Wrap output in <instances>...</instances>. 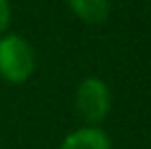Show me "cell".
<instances>
[{
  "instance_id": "5b68a950",
  "label": "cell",
  "mask_w": 151,
  "mask_h": 149,
  "mask_svg": "<svg viewBox=\"0 0 151 149\" xmlns=\"http://www.w3.org/2000/svg\"><path fill=\"white\" fill-rule=\"evenodd\" d=\"M11 22V4L9 0H0V35H4V31L9 29Z\"/></svg>"
},
{
  "instance_id": "3957f363",
  "label": "cell",
  "mask_w": 151,
  "mask_h": 149,
  "mask_svg": "<svg viewBox=\"0 0 151 149\" xmlns=\"http://www.w3.org/2000/svg\"><path fill=\"white\" fill-rule=\"evenodd\" d=\"M59 149H112V140L101 127L83 125L81 130L70 132L61 140Z\"/></svg>"
},
{
  "instance_id": "6da1fadb",
  "label": "cell",
  "mask_w": 151,
  "mask_h": 149,
  "mask_svg": "<svg viewBox=\"0 0 151 149\" xmlns=\"http://www.w3.org/2000/svg\"><path fill=\"white\" fill-rule=\"evenodd\" d=\"M37 59L35 50L22 35L4 33L0 35V79L20 86L33 77Z\"/></svg>"
},
{
  "instance_id": "7a4b0ae2",
  "label": "cell",
  "mask_w": 151,
  "mask_h": 149,
  "mask_svg": "<svg viewBox=\"0 0 151 149\" xmlns=\"http://www.w3.org/2000/svg\"><path fill=\"white\" fill-rule=\"evenodd\" d=\"M112 107V94L110 88L99 77H86L77 86L75 94V110L77 116L90 127H99L107 119Z\"/></svg>"
},
{
  "instance_id": "277c9868",
  "label": "cell",
  "mask_w": 151,
  "mask_h": 149,
  "mask_svg": "<svg viewBox=\"0 0 151 149\" xmlns=\"http://www.w3.org/2000/svg\"><path fill=\"white\" fill-rule=\"evenodd\" d=\"M70 11L86 24H103L110 15V0H66Z\"/></svg>"
}]
</instances>
